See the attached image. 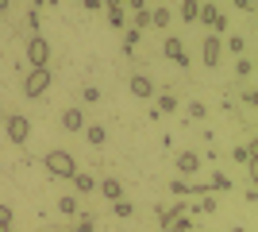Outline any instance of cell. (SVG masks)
Here are the masks:
<instances>
[{
  "label": "cell",
  "instance_id": "cell-14",
  "mask_svg": "<svg viewBox=\"0 0 258 232\" xmlns=\"http://www.w3.org/2000/svg\"><path fill=\"white\" fill-rule=\"evenodd\" d=\"M170 20H173V12L162 4V8H151V27H158V31H166L170 27Z\"/></svg>",
  "mask_w": 258,
  "mask_h": 232
},
{
  "label": "cell",
  "instance_id": "cell-37",
  "mask_svg": "<svg viewBox=\"0 0 258 232\" xmlns=\"http://www.w3.org/2000/svg\"><path fill=\"white\" fill-rule=\"evenodd\" d=\"M243 105H250V109L258 105V93H254V89H247V93H243Z\"/></svg>",
  "mask_w": 258,
  "mask_h": 232
},
{
  "label": "cell",
  "instance_id": "cell-26",
  "mask_svg": "<svg viewBox=\"0 0 258 232\" xmlns=\"http://www.w3.org/2000/svg\"><path fill=\"white\" fill-rule=\"evenodd\" d=\"M185 112H189V120H205V116H208V109L201 105V101H189V105H185Z\"/></svg>",
  "mask_w": 258,
  "mask_h": 232
},
{
  "label": "cell",
  "instance_id": "cell-12",
  "mask_svg": "<svg viewBox=\"0 0 258 232\" xmlns=\"http://www.w3.org/2000/svg\"><path fill=\"white\" fill-rule=\"evenodd\" d=\"M154 97H158V101H154V112H158V116H162V112H177V109H181V101L173 97V93H154Z\"/></svg>",
  "mask_w": 258,
  "mask_h": 232
},
{
  "label": "cell",
  "instance_id": "cell-31",
  "mask_svg": "<svg viewBox=\"0 0 258 232\" xmlns=\"http://www.w3.org/2000/svg\"><path fill=\"white\" fill-rule=\"evenodd\" d=\"M0 228H12V205L0 201Z\"/></svg>",
  "mask_w": 258,
  "mask_h": 232
},
{
  "label": "cell",
  "instance_id": "cell-39",
  "mask_svg": "<svg viewBox=\"0 0 258 232\" xmlns=\"http://www.w3.org/2000/svg\"><path fill=\"white\" fill-rule=\"evenodd\" d=\"M43 4H46V8H54V4H58V0H43Z\"/></svg>",
  "mask_w": 258,
  "mask_h": 232
},
{
  "label": "cell",
  "instance_id": "cell-13",
  "mask_svg": "<svg viewBox=\"0 0 258 232\" xmlns=\"http://www.w3.org/2000/svg\"><path fill=\"white\" fill-rule=\"evenodd\" d=\"M70 182H74V190H77V194H93V190H97V178H93V174H85V170H77V174L70 178Z\"/></svg>",
  "mask_w": 258,
  "mask_h": 232
},
{
  "label": "cell",
  "instance_id": "cell-24",
  "mask_svg": "<svg viewBox=\"0 0 258 232\" xmlns=\"http://www.w3.org/2000/svg\"><path fill=\"white\" fill-rule=\"evenodd\" d=\"M250 74H254V62H250L247 55H239V62H235V77H243V81H247Z\"/></svg>",
  "mask_w": 258,
  "mask_h": 232
},
{
  "label": "cell",
  "instance_id": "cell-29",
  "mask_svg": "<svg viewBox=\"0 0 258 232\" xmlns=\"http://www.w3.org/2000/svg\"><path fill=\"white\" fill-rule=\"evenodd\" d=\"M197 213H216V198L212 194H205V198L197 201Z\"/></svg>",
  "mask_w": 258,
  "mask_h": 232
},
{
  "label": "cell",
  "instance_id": "cell-35",
  "mask_svg": "<svg viewBox=\"0 0 258 232\" xmlns=\"http://www.w3.org/2000/svg\"><path fill=\"white\" fill-rule=\"evenodd\" d=\"M231 4H235L239 12H254V0H231Z\"/></svg>",
  "mask_w": 258,
  "mask_h": 232
},
{
  "label": "cell",
  "instance_id": "cell-38",
  "mask_svg": "<svg viewBox=\"0 0 258 232\" xmlns=\"http://www.w3.org/2000/svg\"><path fill=\"white\" fill-rule=\"evenodd\" d=\"M8 8H12V0H0V16H4Z\"/></svg>",
  "mask_w": 258,
  "mask_h": 232
},
{
  "label": "cell",
  "instance_id": "cell-30",
  "mask_svg": "<svg viewBox=\"0 0 258 232\" xmlns=\"http://www.w3.org/2000/svg\"><path fill=\"white\" fill-rule=\"evenodd\" d=\"M170 194H181V198H189V182H185V178H173V182H170Z\"/></svg>",
  "mask_w": 258,
  "mask_h": 232
},
{
  "label": "cell",
  "instance_id": "cell-10",
  "mask_svg": "<svg viewBox=\"0 0 258 232\" xmlns=\"http://www.w3.org/2000/svg\"><path fill=\"white\" fill-rule=\"evenodd\" d=\"M100 198L108 201V205H116V201H123V182H119V178H104V182H100Z\"/></svg>",
  "mask_w": 258,
  "mask_h": 232
},
{
  "label": "cell",
  "instance_id": "cell-5",
  "mask_svg": "<svg viewBox=\"0 0 258 232\" xmlns=\"http://www.w3.org/2000/svg\"><path fill=\"white\" fill-rule=\"evenodd\" d=\"M4 132H8V140L16 147H23V144H27V135H31V120H27L23 112H12L8 120H4Z\"/></svg>",
  "mask_w": 258,
  "mask_h": 232
},
{
  "label": "cell",
  "instance_id": "cell-2",
  "mask_svg": "<svg viewBox=\"0 0 258 232\" xmlns=\"http://www.w3.org/2000/svg\"><path fill=\"white\" fill-rule=\"evenodd\" d=\"M197 20L205 23V27H212V35H220V39H224V31H227V16L220 12V4H212V0H201Z\"/></svg>",
  "mask_w": 258,
  "mask_h": 232
},
{
  "label": "cell",
  "instance_id": "cell-6",
  "mask_svg": "<svg viewBox=\"0 0 258 232\" xmlns=\"http://www.w3.org/2000/svg\"><path fill=\"white\" fill-rule=\"evenodd\" d=\"M220 58H224V39H220V35H205V39H201V62H205L208 70H216Z\"/></svg>",
  "mask_w": 258,
  "mask_h": 232
},
{
  "label": "cell",
  "instance_id": "cell-4",
  "mask_svg": "<svg viewBox=\"0 0 258 232\" xmlns=\"http://www.w3.org/2000/svg\"><path fill=\"white\" fill-rule=\"evenodd\" d=\"M27 62H31V70L50 66V43L43 39V31H35L31 39H27Z\"/></svg>",
  "mask_w": 258,
  "mask_h": 232
},
{
  "label": "cell",
  "instance_id": "cell-9",
  "mask_svg": "<svg viewBox=\"0 0 258 232\" xmlns=\"http://www.w3.org/2000/svg\"><path fill=\"white\" fill-rule=\"evenodd\" d=\"M173 166H177V178H193L205 163H201V155H197V151H181L177 159H173Z\"/></svg>",
  "mask_w": 258,
  "mask_h": 232
},
{
  "label": "cell",
  "instance_id": "cell-11",
  "mask_svg": "<svg viewBox=\"0 0 258 232\" xmlns=\"http://www.w3.org/2000/svg\"><path fill=\"white\" fill-rule=\"evenodd\" d=\"M62 128L66 132H85V112L77 109V105H70V109L62 112Z\"/></svg>",
  "mask_w": 258,
  "mask_h": 232
},
{
  "label": "cell",
  "instance_id": "cell-25",
  "mask_svg": "<svg viewBox=\"0 0 258 232\" xmlns=\"http://www.w3.org/2000/svg\"><path fill=\"white\" fill-rule=\"evenodd\" d=\"M100 101H104V97H100L97 85H85V89H81V105H100Z\"/></svg>",
  "mask_w": 258,
  "mask_h": 232
},
{
  "label": "cell",
  "instance_id": "cell-27",
  "mask_svg": "<svg viewBox=\"0 0 258 232\" xmlns=\"http://www.w3.org/2000/svg\"><path fill=\"white\" fill-rule=\"evenodd\" d=\"M166 228H170V232H193V217L185 213V217H177V221H173V224H166Z\"/></svg>",
  "mask_w": 258,
  "mask_h": 232
},
{
  "label": "cell",
  "instance_id": "cell-18",
  "mask_svg": "<svg viewBox=\"0 0 258 232\" xmlns=\"http://www.w3.org/2000/svg\"><path fill=\"white\" fill-rule=\"evenodd\" d=\"M127 27H135V31H147V27H151V8L131 12V23H127Z\"/></svg>",
  "mask_w": 258,
  "mask_h": 232
},
{
  "label": "cell",
  "instance_id": "cell-16",
  "mask_svg": "<svg viewBox=\"0 0 258 232\" xmlns=\"http://www.w3.org/2000/svg\"><path fill=\"white\" fill-rule=\"evenodd\" d=\"M77 209H81V205H77V194H62V198H58V213H62V217H77Z\"/></svg>",
  "mask_w": 258,
  "mask_h": 232
},
{
  "label": "cell",
  "instance_id": "cell-40",
  "mask_svg": "<svg viewBox=\"0 0 258 232\" xmlns=\"http://www.w3.org/2000/svg\"><path fill=\"white\" fill-rule=\"evenodd\" d=\"M0 232H12V228H0Z\"/></svg>",
  "mask_w": 258,
  "mask_h": 232
},
{
  "label": "cell",
  "instance_id": "cell-19",
  "mask_svg": "<svg viewBox=\"0 0 258 232\" xmlns=\"http://www.w3.org/2000/svg\"><path fill=\"white\" fill-rule=\"evenodd\" d=\"M108 23L123 31V27H127V8H123V4H116V8H108Z\"/></svg>",
  "mask_w": 258,
  "mask_h": 232
},
{
  "label": "cell",
  "instance_id": "cell-21",
  "mask_svg": "<svg viewBox=\"0 0 258 232\" xmlns=\"http://www.w3.org/2000/svg\"><path fill=\"white\" fill-rule=\"evenodd\" d=\"M208 190H216V194H224V190H231V178H227L224 170H216V174L208 178Z\"/></svg>",
  "mask_w": 258,
  "mask_h": 232
},
{
  "label": "cell",
  "instance_id": "cell-3",
  "mask_svg": "<svg viewBox=\"0 0 258 232\" xmlns=\"http://www.w3.org/2000/svg\"><path fill=\"white\" fill-rule=\"evenodd\" d=\"M46 89H50V70H27V74H23V97H31V101H39L46 93Z\"/></svg>",
  "mask_w": 258,
  "mask_h": 232
},
{
  "label": "cell",
  "instance_id": "cell-28",
  "mask_svg": "<svg viewBox=\"0 0 258 232\" xmlns=\"http://www.w3.org/2000/svg\"><path fill=\"white\" fill-rule=\"evenodd\" d=\"M250 155H254V151H250L247 144H239L235 151H231V159H235V163H243V166H247V163H250Z\"/></svg>",
  "mask_w": 258,
  "mask_h": 232
},
{
  "label": "cell",
  "instance_id": "cell-7",
  "mask_svg": "<svg viewBox=\"0 0 258 232\" xmlns=\"http://www.w3.org/2000/svg\"><path fill=\"white\" fill-rule=\"evenodd\" d=\"M162 55L170 58V62H177L181 70L193 66V62H189V55H185V47H181V39H173V35H166V43H162Z\"/></svg>",
  "mask_w": 258,
  "mask_h": 232
},
{
  "label": "cell",
  "instance_id": "cell-20",
  "mask_svg": "<svg viewBox=\"0 0 258 232\" xmlns=\"http://www.w3.org/2000/svg\"><path fill=\"white\" fill-rule=\"evenodd\" d=\"M139 39H143V31H135V27H123V55H135Z\"/></svg>",
  "mask_w": 258,
  "mask_h": 232
},
{
  "label": "cell",
  "instance_id": "cell-33",
  "mask_svg": "<svg viewBox=\"0 0 258 232\" xmlns=\"http://www.w3.org/2000/svg\"><path fill=\"white\" fill-rule=\"evenodd\" d=\"M70 232H93V217H81V224H77V228H70Z\"/></svg>",
  "mask_w": 258,
  "mask_h": 232
},
{
  "label": "cell",
  "instance_id": "cell-8",
  "mask_svg": "<svg viewBox=\"0 0 258 232\" xmlns=\"http://www.w3.org/2000/svg\"><path fill=\"white\" fill-rule=\"evenodd\" d=\"M127 89H131V97L135 101H151L158 89H154V81L147 74H131V81H127Z\"/></svg>",
  "mask_w": 258,
  "mask_h": 232
},
{
  "label": "cell",
  "instance_id": "cell-34",
  "mask_svg": "<svg viewBox=\"0 0 258 232\" xmlns=\"http://www.w3.org/2000/svg\"><path fill=\"white\" fill-rule=\"evenodd\" d=\"M123 8H131V12H139V8H147V0H119Z\"/></svg>",
  "mask_w": 258,
  "mask_h": 232
},
{
  "label": "cell",
  "instance_id": "cell-23",
  "mask_svg": "<svg viewBox=\"0 0 258 232\" xmlns=\"http://www.w3.org/2000/svg\"><path fill=\"white\" fill-rule=\"evenodd\" d=\"M224 43H227V51H231V55H243V51H247V35H227Z\"/></svg>",
  "mask_w": 258,
  "mask_h": 232
},
{
  "label": "cell",
  "instance_id": "cell-1",
  "mask_svg": "<svg viewBox=\"0 0 258 232\" xmlns=\"http://www.w3.org/2000/svg\"><path fill=\"white\" fill-rule=\"evenodd\" d=\"M43 170H46L50 178H66V182H70L81 166H77V159L66 151V147H50V151L43 155Z\"/></svg>",
  "mask_w": 258,
  "mask_h": 232
},
{
  "label": "cell",
  "instance_id": "cell-32",
  "mask_svg": "<svg viewBox=\"0 0 258 232\" xmlns=\"http://www.w3.org/2000/svg\"><path fill=\"white\" fill-rule=\"evenodd\" d=\"M27 27H31V35H35V31H39V12H35V8H31V12H27Z\"/></svg>",
  "mask_w": 258,
  "mask_h": 232
},
{
  "label": "cell",
  "instance_id": "cell-17",
  "mask_svg": "<svg viewBox=\"0 0 258 232\" xmlns=\"http://www.w3.org/2000/svg\"><path fill=\"white\" fill-rule=\"evenodd\" d=\"M85 140H89V144H93V147H100V144H104V140H108L104 124H85Z\"/></svg>",
  "mask_w": 258,
  "mask_h": 232
},
{
  "label": "cell",
  "instance_id": "cell-41",
  "mask_svg": "<svg viewBox=\"0 0 258 232\" xmlns=\"http://www.w3.org/2000/svg\"><path fill=\"white\" fill-rule=\"evenodd\" d=\"M212 4H216V0H212Z\"/></svg>",
  "mask_w": 258,
  "mask_h": 232
},
{
  "label": "cell",
  "instance_id": "cell-22",
  "mask_svg": "<svg viewBox=\"0 0 258 232\" xmlns=\"http://www.w3.org/2000/svg\"><path fill=\"white\" fill-rule=\"evenodd\" d=\"M112 213H116L119 221H131V217H135V205H131L127 198H123V201H116V205H112Z\"/></svg>",
  "mask_w": 258,
  "mask_h": 232
},
{
  "label": "cell",
  "instance_id": "cell-15",
  "mask_svg": "<svg viewBox=\"0 0 258 232\" xmlns=\"http://www.w3.org/2000/svg\"><path fill=\"white\" fill-rule=\"evenodd\" d=\"M197 12H201V0H181V4H177V16H181L185 23H197Z\"/></svg>",
  "mask_w": 258,
  "mask_h": 232
},
{
  "label": "cell",
  "instance_id": "cell-36",
  "mask_svg": "<svg viewBox=\"0 0 258 232\" xmlns=\"http://www.w3.org/2000/svg\"><path fill=\"white\" fill-rule=\"evenodd\" d=\"M77 4H81L85 12H100V0H77Z\"/></svg>",
  "mask_w": 258,
  "mask_h": 232
}]
</instances>
